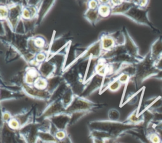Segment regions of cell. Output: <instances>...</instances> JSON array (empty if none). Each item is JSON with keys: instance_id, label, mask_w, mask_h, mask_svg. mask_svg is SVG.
Segmentation results:
<instances>
[{"instance_id": "cell-1", "label": "cell", "mask_w": 162, "mask_h": 143, "mask_svg": "<svg viewBox=\"0 0 162 143\" xmlns=\"http://www.w3.org/2000/svg\"><path fill=\"white\" fill-rule=\"evenodd\" d=\"M88 127L90 131H103L110 134L113 139L119 137L125 132L129 124L125 122H113L111 121H94L89 122Z\"/></svg>"}, {"instance_id": "cell-2", "label": "cell", "mask_w": 162, "mask_h": 143, "mask_svg": "<svg viewBox=\"0 0 162 143\" xmlns=\"http://www.w3.org/2000/svg\"><path fill=\"white\" fill-rule=\"evenodd\" d=\"M102 107L103 104L95 103L85 97L76 96L71 105L66 108V112L70 114L78 112L90 113Z\"/></svg>"}, {"instance_id": "cell-3", "label": "cell", "mask_w": 162, "mask_h": 143, "mask_svg": "<svg viewBox=\"0 0 162 143\" xmlns=\"http://www.w3.org/2000/svg\"><path fill=\"white\" fill-rule=\"evenodd\" d=\"M55 33L56 31L54 30L51 42L49 44V47L47 51L48 59L60 53L65 50L69 45L72 44L71 39L67 37L61 36L56 39Z\"/></svg>"}, {"instance_id": "cell-4", "label": "cell", "mask_w": 162, "mask_h": 143, "mask_svg": "<svg viewBox=\"0 0 162 143\" xmlns=\"http://www.w3.org/2000/svg\"><path fill=\"white\" fill-rule=\"evenodd\" d=\"M49 44L47 40L42 35H31L28 39V51L36 55L41 51H48Z\"/></svg>"}, {"instance_id": "cell-5", "label": "cell", "mask_w": 162, "mask_h": 143, "mask_svg": "<svg viewBox=\"0 0 162 143\" xmlns=\"http://www.w3.org/2000/svg\"><path fill=\"white\" fill-rule=\"evenodd\" d=\"M23 2H15V4L9 7V15L6 21L12 31L15 34L18 23L22 20Z\"/></svg>"}, {"instance_id": "cell-6", "label": "cell", "mask_w": 162, "mask_h": 143, "mask_svg": "<svg viewBox=\"0 0 162 143\" xmlns=\"http://www.w3.org/2000/svg\"><path fill=\"white\" fill-rule=\"evenodd\" d=\"M21 89L26 96L31 99L44 102H50L52 94L47 90H41L36 88L33 86L27 85L26 84L23 85Z\"/></svg>"}, {"instance_id": "cell-7", "label": "cell", "mask_w": 162, "mask_h": 143, "mask_svg": "<svg viewBox=\"0 0 162 143\" xmlns=\"http://www.w3.org/2000/svg\"><path fill=\"white\" fill-rule=\"evenodd\" d=\"M103 78L104 76L100 75L94 74L88 78L85 82L86 87L81 97L87 98L97 90L100 91L102 86Z\"/></svg>"}, {"instance_id": "cell-8", "label": "cell", "mask_w": 162, "mask_h": 143, "mask_svg": "<svg viewBox=\"0 0 162 143\" xmlns=\"http://www.w3.org/2000/svg\"><path fill=\"white\" fill-rule=\"evenodd\" d=\"M66 112V109L63 105L60 100L51 102L50 104L46 107L41 115L42 120L49 118L54 115Z\"/></svg>"}, {"instance_id": "cell-9", "label": "cell", "mask_w": 162, "mask_h": 143, "mask_svg": "<svg viewBox=\"0 0 162 143\" xmlns=\"http://www.w3.org/2000/svg\"><path fill=\"white\" fill-rule=\"evenodd\" d=\"M48 119L57 130H66L67 126H70L71 114L65 112L54 115Z\"/></svg>"}, {"instance_id": "cell-10", "label": "cell", "mask_w": 162, "mask_h": 143, "mask_svg": "<svg viewBox=\"0 0 162 143\" xmlns=\"http://www.w3.org/2000/svg\"><path fill=\"white\" fill-rule=\"evenodd\" d=\"M26 97L22 90H13L1 85V102L12 100H19Z\"/></svg>"}, {"instance_id": "cell-11", "label": "cell", "mask_w": 162, "mask_h": 143, "mask_svg": "<svg viewBox=\"0 0 162 143\" xmlns=\"http://www.w3.org/2000/svg\"><path fill=\"white\" fill-rule=\"evenodd\" d=\"M62 76L65 82L71 88L80 82H83V80L79 74L75 66L63 72L62 73Z\"/></svg>"}, {"instance_id": "cell-12", "label": "cell", "mask_w": 162, "mask_h": 143, "mask_svg": "<svg viewBox=\"0 0 162 143\" xmlns=\"http://www.w3.org/2000/svg\"><path fill=\"white\" fill-rule=\"evenodd\" d=\"M98 39L100 41L101 49L104 53L111 51L115 47L119 45L111 33L103 32L100 34Z\"/></svg>"}, {"instance_id": "cell-13", "label": "cell", "mask_w": 162, "mask_h": 143, "mask_svg": "<svg viewBox=\"0 0 162 143\" xmlns=\"http://www.w3.org/2000/svg\"><path fill=\"white\" fill-rule=\"evenodd\" d=\"M2 44L5 45L6 47V51L5 54V61L7 64L11 63L16 61L22 58V56L19 52L10 44V42L7 39H2Z\"/></svg>"}, {"instance_id": "cell-14", "label": "cell", "mask_w": 162, "mask_h": 143, "mask_svg": "<svg viewBox=\"0 0 162 143\" xmlns=\"http://www.w3.org/2000/svg\"><path fill=\"white\" fill-rule=\"evenodd\" d=\"M55 3L56 1H55V0H44V1H42L39 8L38 16L36 21L37 27L41 24L46 16H47L52 8L54 7Z\"/></svg>"}, {"instance_id": "cell-15", "label": "cell", "mask_w": 162, "mask_h": 143, "mask_svg": "<svg viewBox=\"0 0 162 143\" xmlns=\"http://www.w3.org/2000/svg\"><path fill=\"white\" fill-rule=\"evenodd\" d=\"M24 3V2H23ZM39 6L30 5L27 3H24L22 10V20L23 21H31L37 20L39 12Z\"/></svg>"}, {"instance_id": "cell-16", "label": "cell", "mask_w": 162, "mask_h": 143, "mask_svg": "<svg viewBox=\"0 0 162 143\" xmlns=\"http://www.w3.org/2000/svg\"><path fill=\"white\" fill-rule=\"evenodd\" d=\"M18 131L11 130L6 123L2 122L1 130L2 143H18Z\"/></svg>"}, {"instance_id": "cell-17", "label": "cell", "mask_w": 162, "mask_h": 143, "mask_svg": "<svg viewBox=\"0 0 162 143\" xmlns=\"http://www.w3.org/2000/svg\"><path fill=\"white\" fill-rule=\"evenodd\" d=\"M38 69L41 76L46 79H49L56 75V67L55 64L50 61H47L40 64L38 67Z\"/></svg>"}, {"instance_id": "cell-18", "label": "cell", "mask_w": 162, "mask_h": 143, "mask_svg": "<svg viewBox=\"0 0 162 143\" xmlns=\"http://www.w3.org/2000/svg\"><path fill=\"white\" fill-rule=\"evenodd\" d=\"M41 76L38 67L28 66L24 69V82L25 84L33 86L36 80Z\"/></svg>"}, {"instance_id": "cell-19", "label": "cell", "mask_w": 162, "mask_h": 143, "mask_svg": "<svg viewBox=\"0 0 162 143\" xmlns=\"http://www.w3.org/2000/svg\"><path fill=\"white\" fill-rule=\"evenodd\" d=\"M124 35V38H125V42H124V47L126 51V53L132 56V58L136 57L137 55V47L133 41L132 39L130 36L127 30L124 28L122 30Z\"/></svg>"}, {"instance_id": "cell-20", "label": "cell", "mask_w": 162, "mask_h": 143, "mask_svg": "<svg viewBox=\"0 0 162 143\" xmlns=\"http://www.w3.org/2000/svg\"><path fill=\"white\" fill-rule=\"evenodd\" d=\"M25 84L24 82V70L23 71L17 73L13 75L9 81V84L5 85L10 88H16L21 89L23 85Z\"/></svg>"}, {"instance_id": "cell-21", "label": "cell", "mask_w": 162, "mask_h": 143, "mask_svg": "<svg viewBox=\"0 0 162 143\" xmlns=\"http://www.w3.org/2000/svg\"><path fill=\"white\" fill-rule=\"evenodd\" d=\"M48 80V86L47 91L52 95L65 81L62 75H55Z\"/></svg>"}, {"instance_id": "cell-22", "label": "cell", "mask_w": 162, "mask_h": 143, "mask_svg": "<svg viewBox=\"0 0 162 143\" xmlns=\"http://www.w3.org/2000/svg\"><path fill=\"white\" fill-rule=\"evenodd\" d=\"M84 18L92 25H96L98 22L100 21L101 18L99 15L98 10H92L87 8L84 13Z\"/></svg>"}, {"instance_id": "cell-23", "label": "cell", "mask_w": 162, "mask_h": 143, "mask_svg": "<svg viewBox=\"0 0 162 143\" xmlns=\"http://www.w3.org/2000/svg\"><path fill=\"white\" fill-rule=\"evenodd\" d=\"M98 12L101 19L107 18L111 15L112 7L109 1H101L100 5L98 8Z\"/></svg>"}, {"instance_id": "cell-24", "label": "cell", "mask_w": 162, "mask_h": 143, "mask_svg": "<svg viewBox=\"0 0 162 143\" xmlns=\"http://www.w3.org/2000/svg\"><path fill=\"white\" fill-rule=\"evenodd\" d=\"M132 3V2L123 1L120 5L112 8L111 15H123L133 6L134 3Z\"/></svg>"}, {"instance_id": "cell-25", "label": "cell", "mask_w": 162, "mask_h": 143, "mask_svg": "<svg viewBox=\"0 0 162 143\" xmlns=\"http://www.w3.org/2000/svg\"><path fill=\"white\" fill-rule=\"evenodd\" d=\"M75 97H76V95L74 93L72 88L70 86H68V88L66 90L65 92L63 95V96L61 97L60 100L66 109L71 105Z\"/></svg>"}, {"instance_id": "cell-26", "label": "cell", "mask_w": 162, "mask_h": 143, "mask_svg": "<svg viewBox=\"0 0 162 143\" xmlns=\"http://www.w3.org/2000/svg\"><path fill=\"white\" fill-rule=\"evenodd\" d=\"M89 61V59L83 60V61L79 62V63H77L76 65H75V66L76 67V68L77 69L79 74L80 75L81 77L83 80V82H84V76H85V75L86 73V71H87V68L88 66Z\"/></svg>"}, {"instance_id": "cell-27", "label": "cell", "mask_w": 162, "mask_h": 143, "mask_svg": "<svg viewBox=\"0 0 162 143\" xmlns=\"http://www.w3.org/2000/svg\"><path fill=\"white\" fill-rule=\"evenodd\" d=\"M33 86L41 90H47L48 86V80L41 76L36 80Z\"/></svg>"}, {"instance_id": "cell-28", "label": "cell", "mask_w": 162, "mask_h": 143, "mask_svg": "<svg viewBox=\"0 0 162 143\" xmlns=\"http://www.w3.org/2000/svg\"><path fill=\"white\" fill-rule=\"evenodd\" d=\"M122 85V84L118 80L117 77L113 78V80H111V81L110 82V83L107 86L106 90H108L111 92H113V93L117 92L120 89Z\"/></svg>"}, {"instance_id": "cell-29", "label": "cell", "mask_w": 162, "mask_h": 143, "mask_svg": "<svg viewBox=\"0 0 162 143\" xmlns=\"http://www.w3.org/2000/svg\"><path fill=\"white\" fill-rule=\"evenodd\" d=\"M108 117L109 121L113 122H119L120 117V112L116 108H111L108 110Z\"/></svg>"}, {"instance_id": "cell-30", "label": "cell", "mask_w": 162, "mask_h": 143, "mask_svg": "<svg viewBox=\"0 0 162 143\" xmlns=\"http://www.w3.org/2000/svg\"><path fill=\"white\" fill-rule=\"evenodd\" d=\"M9 15V7L4 3L0 5V20L1 21H7Z\"/></svg>"}, {"instance_id": "cell-31", "label": "cell", "mask_w": 162, "mask_h": 143, "mask_svg": "<svg viewBox=\"0 0 162 143\" xmlns=\"http://www.w3.org/2000/svg\"><path fill=\"white\" fill-rule=\"evenodd\" d=\"M87 112H74L71 113V121L70 123V126L75 124L77 122H78L80 119H81L83 117L86 115Z\"/></svg>"}, {"instance_id": "cell-32", "label": "cell", "mask_w": 162, "mask_h": 143, "mask_svg": "<svg viewBox=\"0 0 162 143\" xmlns=\"http://www.w3.org/2000/svg\"><path fill=\"white\" fill-rule=\"evenodd\" d=\"M53 135L55 137L56 142L62 141L68 136L66 130H56L53 133Z\"/></svg>"}, {"instance_id": "cell-33", "label": "cell", "mask_w": 162, "mask_h": 143, "mask_svg": "<svg viewBox=\"0 0 162 143\" xmlns=\"http://www.w3.org/2000/svg\"><path fill=\"white\" fill-rule=\"evenodd\" d=\"M118 80L123 85H125L127 83H129L130 81L131 77L126 73H120L119 75L117 76Z\"/></svg>"}, {"instance_id": "cell-34", "label": "cell", "mask_w": 162, "mask_h": 143, "mask_svg": "<svg viewBox=\"0 0 162 143\" xmlns=\"http://www.w3.org/2000/svg\"><path fill=\"white\" fill-rule=\"evenodd\" d=\"M101 1H96V0H91L89 1L87 4V7L88 9L92 10H98L100 5Z\"/></svg>"}, {"instance_id": "cell-35", "label": "cell", "mask_w": 162, "mask_h": 143, "mask_svg": "<svg viewBox=\"0 0 162 143\" xmlns=\"http://www.w3.org/2000/svg\"><path fill=\"white\" fill-rule=\"evenodd\" d=\"M12 117L13 115L10 112L7 110H2V122L7 124L12 118Z\"/></svg>"}, {"instance_id": "cell-36", "label": "cell", "mask_w": 162, "mask_h": 143, "mask_svg": "<svg viewBox=\"0 0 162 143\" xmlns=\"http://www.w3.org/2000/svg\"><path fill=\"white\" fill-rule=\"evenodd\" d=\"M92 143H106L108 140L99 137H91Z\"/></svg>"}, {"instance_id": "cell-37", "label": "cell", "mask_w": 162, "mask_h": 143, "mask_svg": "<svg viewBox=\"0 0 162 143\" xmlns=\"http://www.w3.org/2000/svg\"><path fill=\"white\" fill-rule=\"evenodd\" d=\"M150 140L152 143H160V138L156 134H152L150 136Z\"/></svg>"}]
</instances>
